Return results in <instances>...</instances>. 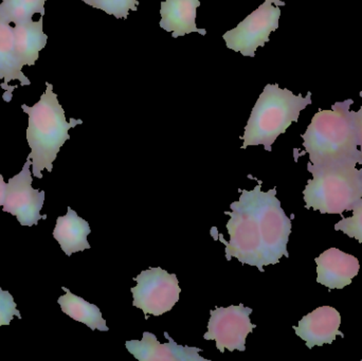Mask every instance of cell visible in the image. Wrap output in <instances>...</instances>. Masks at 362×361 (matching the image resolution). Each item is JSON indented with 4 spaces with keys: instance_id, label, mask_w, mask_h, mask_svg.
<instances>
[{
    "instance_id": "cell-1",
    "label": "cell",
    "mask_w": 362,
    "mask_h": 361,
    "mask_svg": "<svg viewBox=\"0 0 362 361\" xmlns=\"http://www.w3.org/2000/svg\"><path fill=\"white\" fill-rule=\"evenodd\" d=\"M240 199L230 205L227 223L229 241L221 233L218 239L226 246L227 261L238 259L242 264L264 267L278 264L283 256L288 258L287 244L291 233V220L276 199V189L262 191L261 182L252 191H240Z\"/></svg>"
},
{
    "instance_id": "cell-2",
    "label": "cell",
    "mask_w": 362,
    "mask_h": 361,
    "mask_svg": "<svg viewBox=\"0 0 362 361\" xmlns=\"http://www.w3.org/2000/svg\"><path fill=\"white\" fill-rule=\"evenodd\" d=\"M352 99L337 102L331 110H319L301 136L313 165L354 162L362 165L356 127L350 110Z\"/></svg>"
},
{
    "instance_id": "cell-3",
    "label": "cell",
    "mask_w": 362,
    "mask_h": 361,
    "mask_svg": "<svg viewBox=\"0 0 362 361\" xmlns=\"http://www.w3.org/2000/svg\"><path fill=\"white\" fill-rule=\"evenodd\" d=\"M29 117L27 141L31 148L28 158L32 161L34 177L42 178V170L52 172L53 161L57 159L62 146L70 139L69 129L83 124L82 120L67 121L65 110L59 103L53 85L46 82V90L33 106L21 105Z\"/></svg>"
},
{
    "instance_id": "cell-4",
    "label": "cell",
    "mask_w": 362,
    "mask_h": 361,
    "mask_svg": "<svg viewBox=\"0 0 362 361\" xmlns=\"http://www.w3.org/2000/svg\"><path fill=\"white\" fill-rule=\"evenodd\" d=\"M312 104V93L303 97L293 95L278 84H267L252 108L245 127L242 148L251 146H264L272 152V144L279 136L287 131L291 123L298 122L300 112Z\"/></svg>"
},
{
    "instance_id": "cell-5",
    "label": "cell",
    "mask_w": 362,
    "mask_h": 361,
    "mask_svg": "<svg viewBox=\"0 0 362 361\" xmlns=\"http://www.w3.org/2000/svg\"><path fill=\"white\" fill-rule=\"evenodd\" d=\"M357 163H332L313 165L308 170L313 174L304 189L303 199L306 209L322 214H342L352 211L362 199V167Z\"/></svg>"
},
{
    "instance_id": "cell-6",
    "label": "cell",
    "mask_w": 362,
    "mask_h": 361,
    "mask_svg": "<svg viewBox=\"0 0 362 361\" xmlns=\"http://www.w3.org/2000/svg\"><path fill=\"white\" fill-rule=\"evenodd\" d=\"M284 6L282 0H265L238 27L223 34L226 46L244 57H255L257 48L265 46L272 32L278 29L280 6Z\"/></svg>"
},
{
    "instance_id": "cell-7",
    "label": "cell",
    "mask_w": 362,
    "mask_h": 361,
    "mask_svg": "<svg viewBox=\"0 0 362 361\" xmlns=\"http://www.w3.org/2000/svg\"><path fill=\"white\" fill-rule=\"evenodd\" d=\"M137 286L132 288L135 307L144 315L161 316L173 309L180 300L181 290L175 273L170 275L160 267H151L134 278Z\"/></svg>"
},
{
    "instance_id": "cell-8",
    "label": "cell",
    "mask_w": 362,
    "mask_h": 361,
    "mask_svg": "<svg viewBox=\"0 0 362 361\" xmlns=\"http://www.w3.org/2000/svg\"><path fill=\"white\" fill-rule=\"evenodd\" d=\"M252 309L244 305H231L228 307H216L210 312L208 332L204 335L206 341H215L221 353L234 350L244 352L246 350V338L255 328L251 324Z\"/></svg>"
},
{
    "instance_id": "cell-9",
    "label": "cell",
    "mask_w": 362,
    "mask_h": 361,
    "mask_svg": "<svg viewBox=\"0 0 362 361\" xmlns=\"http://www.w3.org/2000/svg\"><path fill=\"white\" fill-rule=\"evenodd\" d=\"M31 159L27 158L23 170L6 184L4 212L16 216L21 226H36L40 220H47V215H40L45 203V191H38L32 187Z\"/></svg>"
},
{
    "instance_id": "cell-10",
    "label": "cell",
    "mask_w": 362,
    "mask_h": 361,
    "mask_svg": "<svg viewBox=\"0 0 362 361\" xmlns=\"http://www.w3.org/2000/svg\"><path fill=\"white\" fill-rule=\"evenodd\" d=\"M168 343H160L153 333L144 332L141 341H127L129 353L139 361H209L199 355L202 349L177 345L165 332Z\"/></svg>"
},
{
    "instance_id": "cell-11",
    "label": "cell",
    "mask_w": 362,
    "mask_h": 361,
    "mask_svg": "<svg viewBox=\"0 0 362 361\" xmlns=\"http://www.w3.org/2000/svg\"><path fill=\"white\" fill-rule=\"evenodd\" d=\"M341 315L332 307H321L304 316L298 326H293L297 336L305 341L308 349L332 345L337 336L344 337L340 332Z\"/></svg>"
},
{
    "instance_id": "cell-12",
    "label": "cell",
    "mask_w": 362,
    "mask_h": 361,
    "mask_svg": "<svg viewBox=\"0 0 362 361\" xmlns=\"http://www.w3.org/2000/svg\"><path fill=\"white\" fill-rule=\"evenodd\" d=\"M317 282L329 290H342L351 285L358 275V259L337 248H329L316 259Z\"/></svg>"
},
{
    "instance_id": "cell-13",
    "label": "cell",
    "mask_w": 362,
    "mask_h": 361,
    "mask_svg": "<svg viewBox=\"0 0 362 361\" xmlns=\"http://www.w3.org/2000/svg\"><path fill=\"white\" fill-rule=\"evenodd\" d=\"M199 0H165L161 2L160 28L172 32L174 38L197 32L206 35V29L196 25V11L199 8Z\"/></svg>"
},
{
    "instance_id": "cell-14",
    "label": "cell",
    "mask_w": 362,
    "mask_h": 361,
    "mask_svg": "<svg viewBox=\"0 0 362 361\" xmlns=\"http://www.w3.org/2000/svg\"><path fill=\"white\" fill-rule=\"evenodd\" d=\"M0 80L4 81L1 88L6 91V101L12 100L10 84L13 81L21 83V86L31 85L29 78L23 73V68L18 65L15 53L14 27L0 16Z\"/></svg>"
},
{
    "instance_id": "cell-15",
    "label": "cell",
    "mask_w": 362,
    "mask_h": 361,
    "mask_svg": "<svg viewBox=\"0 0 362 361\" xmlns=\"http://www.w3.org/2000/svg\"><path fill=\"white\" fill-rule=\"evenodd\" d=\"M15 53L18 65H35L40 57V52L46 47L48 36L44 32V19L42 16L38 20L25 21L15 25Z\"/></svg>"
},
{
    "instance_id": "cell-16",
    "label": "cell",
    "mask_w": 362,
    "mask_h": 361,
    "mask_svg": "<svg viewBox=\"0 0 362 361\" xmlns=\"http://www.w3.org/2000/svg\"><path fill=\"white\" fill-rule=\"evenodd\" d=\"M67 209L66 215L57 218L53 237L59 242L62 250L70 256L76 252L90 249L87 237L91 229L88 222L80 218L71 208Z\"/></svg>"
},
{
    "instance_id": "cell-17",
    "label": "cell",
    "mask_w": 362,
    "mask_h": 361,
    "mask_svg": "<svg viewBox=\"0 0 362 361\" xmlns=\"http://www.w3.org/2000/svg\"><path fill=\"white\" fill-rule=\"evenodd\" d=\"M63 290L66 294L59 297L57 300L63 313L69 316L71 319L84 324L93 331L107 332L110 330L97 305L91 304L81 297L76 296L66 288H63Z\"/></svg>"
},
{
    "instance_id": "cell-18",
    "label": "cell",
    "mask_w": 362,
    "mask_h": 361,
    "mask_svg": "<svg viewBox=\"0 0 362 361\" xmlns=\"http://www.w3.org/2000/svg\"><path fill=\"white\" fill-rule=\"evenodd\" d=\"M48 0H1L0 16L8 23H25L35 14L45 15V4Z\"/></svg>"
},
{
    "instance_id": "cell-19",
    "label": "cell",
    "mask_w": 362,
    "mask_h": 361,
    "mask_svg": "<svg viewBox=\"0 0 362 361\" xmlns=\"http://www.w3.org/2000/svg\"><path fill=\"white\" fill-rule=\"evenodd\" d=\"M85 4L118 19H127L129 12L138 10V0H82Z\"/></svg>"
},
{
    "instance_id": "cell-20",
    "label": "cell",
    "mask_w": 362,
    "mask_h": 361,
    "mask_svg": "<svg viewBox=\"0 0 362 361\" xmlns=\"http://www.w3.org/2000/svg\"><path fill=\"white\" fill-rule=\"evenodd\" d=\"M353 215L335 225L336 231H341L349 237L358 241L362 246V199L353 208Z\"/></svg>"
},
{
    "instance_id": "cell-21",
    "label": "cell",
    "mask_w": 362,
    "mask_h": 361,
    "mask_svg": "<svg viewBox=\"0 0 362 361\" xmlns=\"http://www.w3.org/2000/svg\"><path fill=\"white\" fill-rule=\"evenodd\" d=\"M14 316L21 319V313L17 309L16 302L8 290L0 288V326H10Z\"/></svg>"
},
{
    "instance_id": "cell-22",
    "label": "cell",
    "mask_w": 362,
    "mask_h": 361,
    "mask_svg": "<svg viewBox=\"0 0 362 361\" xmlns=\"http://www.w3.org/2000/svg\"><path fill=\"white\" fill-rule=\"evenodd\" d=\"M354 119L355 127H356L357 139H358L359 150L362 154V106L358 112H352Z\"/></svg>"
},
{
    "instance_id": "cell-23",
    "label": "cell",
    "mask_w": 362,
    "mask_h": 361,
    "mask_svg": "<svg viewBox=\"0 0 362 361\" xmlns=\"http://www.w3.org/2000/svg\"><path fill=\"white\" fill-rule=\"evenodd\" d=\"M6 184L4 182V177L0 174V207L4 206V199H6Z\"/></svg>"
},
{
    "instance_id": "cell-24",
    "label": "cell",
    "mask_w": 362,
    "mask_h": 361,
    "mask_svg": "<svg viewBox=\"0 0 362 361\" xmlns=\"http://www.w3.org/2000/svg\"><path fill=\"white\" fill-rule=\"evenodd\" d=\"M359 95L362 97V91H361V93H359Z\"/></svg>"
}]
</instances>
